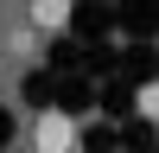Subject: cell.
<instances>
[{"label": "cell", "instance_id": "obj_1", "mask_svg": "<svg viewBox=\"0 0 159 153\" xmlns=\"http://www.w3.org/2000/svg\"><path fill=\"white\" fill-rule=\"evenodd\" d=\"M70 147H76V121H70V115L51 109V115L32 121V153H70Z\"/></svg>", "mask_w": 159, "mask_h": 153}, {"label": "cell", "instance_id": "obj_2", "mask_svg": "<svg viewBox=\"0 0 159 153\" xmlns=\"http://www.w3.org/2000/svg\"><path fill=\"white\" fill-rule=\"evenodd\" d=\"M64 19H70V0H32V26L38 32H57Z\"/></svg>", "mask_w": 159, "mask_h": 153}]
</instances>
